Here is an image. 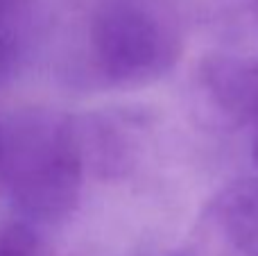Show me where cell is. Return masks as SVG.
<instances>
[{
	"instance_id": "cell-9",
	"label": "cell",
	"mask_w": 258,
	"mask_h": 256,
	"mask_svg": "<svg viewBox=\"0 0 258 256\" xmlns=\"http://www.w3.org/2000/svg\"><path fill=\"white\" fill-rule=\"evenodd\" d=\"M251 125H254V134H251V159H254V163L258 166V111H256L254 120H251Z\"/></svg>"
},
{
	"instance_id": "cell-5",
	"label": "cell",
	"mask_w": 258,
	"mask_h": 256,
	"mask_svg": "<svg viewBox=\"0 0 258 256\" xmlns=\"http://www.w3.org/2000/svg\"><path fill=\"white\" fill-rule=\"evenodd\" d=\"M34 0H0V52L18 57Z\"/></svg>"
},
{
	"instance_id": "cell-1",
	"label": "cell",
	"mask_w": 258,
	"mask_h": 256,
	"mask_svg": "<svg viewBox=\"0 0 258 256\" xmlns=\"http://www.w3.org/2000/svg\"><path fill=\"white\" fill-rule=\"evenodd\" d=\"M80 127L63 116H30L7 134V181L18 211L41 222L71 216L80 202Z\"/></svg>"
},
{
	"instance_id": "cell-6",
	"label": "cell",
	"mask_w": 258,
	"mask_h": 256,
	"mask_svg": "<svg viewBox=\"0 0 258 256\" xmlns=\"http://www.w3.org/2000/svg\"><path fill=\"white\" fill-rule=\"evenodd\" d=\"M0 256H39V238L25 222L0 225Z\"/></svg>"
},
{
	"instance_id": "cell-8",
	"label": "cell",
	"mask_w": 258,
	"mask_h": 256,
	"mask_svg": "<svg viewBox=\"0 0 258 256\" xmlns=\"http://www.w3.org/2000/svg\"><path fill=\"white\" fill-rule=\"evenodd\" d=\"M14 63H16V57H12V54H7V52H0V80H3L5 75H9Z\"/></svg>"
},
{
	"instance_id": "cell-7",
	"label": "cell",
	"mask_w": 258,
	"mask_h": 256,
	"mask_svg": "<svg viewBox=\"0 0 258 256\" xmlns=\"http://www.w3.org/2000/svg\"><path fill=\"white\" fill-rule=\"evenodd\" d=\"M7 181V134L0 127V186Z\"/></svg>"
},
{
	"instance_id": "cell-3",
	"label": "cell",
	"mask_w": 258,
	"mask_h": 256,
	"mask_svg": "<svg viewBox=\"0 0 258 256\" xmlns=\"http://www.w3.org/2000/svg\"><path fill=\"white\" fill-rule=\"evenodd\" d=\"M202 80L215 104L231 120H254L258 111V61L213 54L202 61Z\"/></svg>"
},
{
	"instance_id": "cell-4",
	"label": "cell",
	"mask_w": 258,
	"mask_h": 256,
	"mask_svg": "<svg viewBox=\"0 0 258 256\" xmlns=\"http://www.w3.org/2000/svg\"><path fill=\"white\" fill-rule=\"evenodd\" d=\"M211 209L229 243L240 254L258 256V179L227 186Z\"/></svg>"
},
{
	"instance_id": "cell-2",
	"label": "cell",
	"mask_w": 258,
	"mask_h": 256,
	"mask_svg": "<svg viewBox=\"0 0 258 256\" xmlns=\"http://www.w3.org/2000/svg\"><path fill=\"white\" fill-rule=\"evenodd\" d=\"M95 71L111 84H147L172 71L181 54L177 34L152 12L129 3L100 9L91 23Z\"/></svg>"
}]
</instances>
